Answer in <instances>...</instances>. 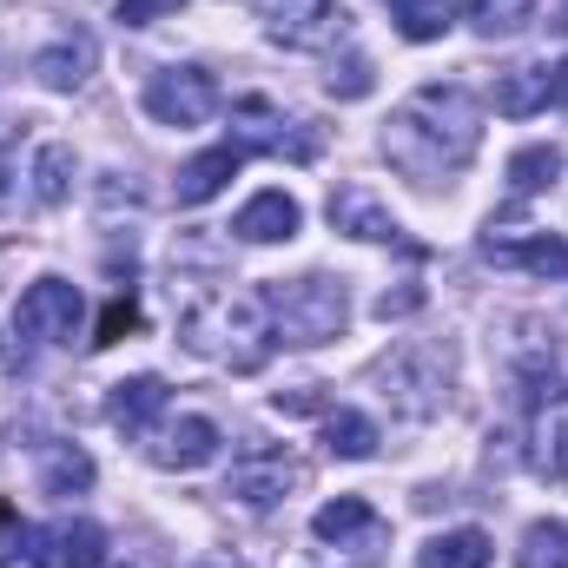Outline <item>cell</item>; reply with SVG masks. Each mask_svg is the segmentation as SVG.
Segmentation results:
<instances>
[{"label": "cell", "mask_w": 568, "mask_h": 568, "mask_svg": "<svg viewBox=\"0 0 568 568\" xmlns=\"http://www.w3.org/2000/svg\"><path fill=\"white\" fill-rule=\"evenodd\" d=\"M331 225L351 232V239H371V245H397V239H404V225L390 219V205H384L371 185H344V192H331Z\"/></svg>", "instance_id": "9"}, {"label": "cell", "mask_w": 568, "mask_h": 568, "mask_svg": "<svg viewBox=\"0 0 568 568\" xmlns=\"http://www.w3.org/2000/svg\"><path fill=\"white\" fill-rule=\"evenodd\" d=\"M265 311H272V344H291V351H311V344H331L344 337V284L311 272V278H284L265 284Z\"/></svg>", "instance_id": "3"}, {"label": "cell", "mask_w": 568, "mask_h": 568, "mask_svg": "<svg viewBox=\"0 0 568 568\" xmlns=\"http://www.w3.org/2000/svg\"><path fill=\"white\" fill-rule=\"evenodd\" d=\"M40 489L47 496H87L93 489V456L80 443H47L40 449Z\"/></svg>", "instance_id": "16"}, {"label": "cell", "mask_w": 568, "mask_h": 568, "mask_svg": "<svg viewBox=\"0 0 568 568\" xmlns=\"http://www.w3.org/2000/svg\"><path fill=\"white\" fill-rule=\"evenodd\" d=\"M179 7H185V0H120L113 20H120V27H152L159 13H179Z\"/></svg>", "instance_id": "31"}, {"label": "cell", "mask_w": 568, "mask_h": 568, "mask_svg": "<svg viewBox=\"0 0 568 568\" xmlns=\"http://www.w3.org/2000/svg\"><path fill=\"white\" fill-rule=\"evenodd\" d=\"M417 304H424V291H417V284H410V291H384V297H377V317L390 324V317H410Z\"/></svg>", "instance_id": "32"}, {"label": "cell", "mask_w": 568, "mask_h": 568, "mask_svg": "<svg viewBox=\"0 0 568 568\" xmlns=\"http://www.w3.org/2000/svg\"><path fill=\"white\" fill-rule=\"evenodd\" d=\"M489 562H496V542L483 529H449V536L424 542V568H489Z\"/></svg>", "instance_id": "21"}, {"label": "cell", "mask_w": 568, "mask_h": 568, "mask_svg": "<svg viewBox=\"0 0 568 568\" xmlns=\"http://www.w3.org/2000/svg\"><path fill=\"white\" fill-rule=\"evenodd\" d=\"M516 568H568V523H529Z\"/></svg>", "instance_id": "28"}, {"label": "cell", "mask_w": 568, "mask_h": 568, "mask_svg": "<svg viewBox=\"0 0 568 568\" xmlns=\"http://www.w3.org/2000/svg\"><path fill=\"white\" fill-rule=\"evenodd\" d=\"M562 179V152L556 145H523L516 159H509V192L516 199H536V192H549Z\"/></svg>", "instance_id": "25"}, {"label": "cell", "mask_w": 568, "mask_h": 568, "mask_svg": "<svg viewBox=\"0 0 568 568\" xmlns=\"http://www.w3.org/2000/svg\"><path fill=\"white\" fill-rule=\"evenodd\" d=\"M297 225H304V212H297V199L291 192H252L245 205H239V219H232V232L245 239V245H278V239H297Z\"/></svg>", "instance_id": "11"}, {"label": "cell", "mask_w": 568, "mask_h": 568, "mask_svg": "<svg viewBox=\"0 0 568 568\" xmlns=\"http://www.w3.org/2000/svg\"><path fill=\"white\" fill-rule=\"evenodd\" d=\"M179 344H185L192 357H212V364H239V371H252V364L272 351V311H265V291H245V284L199 291V297L179 311Z\"/></svg>", "instance_id": "2"}, {"label": "cell", "mask_w": 568, "mask_h": 568, "mask_svg": "<svg viewBox=\"0 0 568 568\" xmlns=\"http://www.w3.org/2000/svg\"><path fill=\"white\" fill-rule=\"evenodd\" d=\"M304 483V463L291 449H272V443H252L232 456V476H225V496H239L245 509H272L291 489Z\"/></svg>", "instance_id": "7"}, {"label": "cell", "mask_w": 568, "mask_h": 568, "mask_svg": "<svg viewBox=\"0 0 568 568\" xmlns=\"http://www.w3.org/2000/svg\"><path fill=\"white\" fill-rule=\"evenodd\" d=\"M529 469L536 476H568V404H549L536 410V443H529Z\"/></svg>", "instance_id": "19"}, {"label": "cell", "mask_w": 568, "mask_h": 568, "mask_svg": "<svg viewBox=\"0 0 568 568\" xmlns=\"http://www.w3.org/2000/svg\"><path fill=\"white\" fill-rule=\"evenodd\" d=\"M47 549H53V568H106V529L73 516V523L47 529Z\"/></svg>", "instance_id": "17"}, {"label": "cell", "mask_w": 568, "mask_h": 568, "mask_svg": "<svg viewBox=\"0 0 568 568\" xmlns=\"http://www.w3.org/2000/svg\"><path fill=\"white\" fill-rule=\"evenodd\" d=\"M483 140V106L463 93V87H424L404 113H390L384 126V152L397 172L410 179H443V172H463L469 152Z\"/></svg>", "instance_id": "1"}, {"label": "cell", "mask_w": 568, "mask_h": 568, "mask_svg": "<svg viewBox=\"0 0 568 568\" xmlns=\"http://www.w3.org/2000/svg\"><path fill=\"white\" fill-rule=\"evenodd\" d=\"M87 317V297L73 291L67 278H33L13 304V331L20 337H40V344H67Z\"/></svg>", "instance_id": "8"}, {"label": "cell", "mask_w": 568, "mask_h": 568, "mask_svg": "<svg viewBox=\"0 0 568 568\" xmlns=\"http://www.w3.org/2000/svg\"><path fill=\"white\" fill-rule=\"evenodd\" d=\"M165 377H126V384H113V397H106V424L120 429V436H152V424L165 417Z\"/></svg>", "instance_id": "13"}, {"label": "cell", "mask_w": 568, "mask_h": 568, "mask_svg": "<svg viewBox=\"0 0 568 568\" xmlns=\"http://www.w3.org/2000/svg\"><path fill=\"white\" fill-rule=\"evenodd\" d=\"M0 351H7V344H0Z\"/></svg>", "instance_id": "34"}, {"label": "cell", "mask_w": 568, "mask_h": 568, "mask_svg": "<svg viewBox=\"0 0 568 568\" xmlns=\"http://www.w3.org/2000/svg\"><path fill=\"white\" fill-rule=\"evenodd\" d=\"M324 449L344 456V463H364V456H377V424L364 410H331L324 417Z\"/></svg>", "instance_id": "24"}, {"label": "cell", "mask_w": 568, "mask_h": 568, "mask_svg": "<svg viewBox=\"0 0 568 568\" xmlns=\"http://www.w3.org/2000/svg\"><path fill=\"white\" fill-rule=\"evenodd\" d=\"M133 324H140V304H133V297H113V304H106V317H100V337H93V344H120Z\"/></svg>", "instance_id": "30"}, {"label": "cell", "mask_w": 568, "mask_h": 568, "mask_svg": "<svg viewBox=\"0 0 568 568\" xmlns=\"http://www.w3.org/2000/svg\"><path fill=\"white\" fill-rule=\"evenodd\" d=\"M0 568H53L47 556V529H33L27 516H13L0 503Z\"/></svg>", "instance_id": "22"}, {"label": "cell", "mask_w": 568, "mask_h": 568, "mask_svg": "<svg viewBox=\"0 0 568 568\" xmlns=\"http://www.w3.org/2000/svg\"><path fill=\"white\" fill-rule=\"evenodd\" d=\"M549 106H568V60L549 67Z\"/></svg>", "instance_id": "33"}, {"label": "cell", "mask_w": 568, "mask_h": 568, "mask_svg": "<svg viewBox=\"0 0 568 568\" xmlns=\"http://www.w3.org/2000/svg\"><path fill=\"white\" fill-rule=\"evenodd\" d=\"M324 87H331L337 100H364V93L377 87V73H371V60H364V53H351L344 67L331 60V73H324Z\"/></svg>", "instance_id": "29"}, {"label": "cell", "mask_w": 568, "mask_h": 568, "mask_svg": "<svg viewBox=\"0 0 568 568\" xmlns=\"http://www.w3.org/2000/svg\"><path fill=\"white\" fill-rule=\"evenodd\" d=\"M311 536L317 542H337V549H377L384 542V516L364 503V496H337L311 516Z\"/></svg>", "instance_id": "10"}, {"label": "cell", "mask_w": 568, "mask_h": 568, "mask_svg": "<svg viewBox=\"0 0 568 568\" xmlns=\"http://www.w3.org/2000/svg\"><path fill=\"white\" fill-rule=\"evenodd\" d=\"M258 7H265V33L291 53H331L337 40H351L344 0H258Z\"/></svg>", "instance_id": "5"}, {"label": "cell", "mask_w": 568, "mask_h": 568, "mask_svg": "<svg viewBox=\"0 0 568 568\" xmlns=\"http://www.w3.org/2000/svg\"><path fill=\"white\" fill-rule=\"evenodd\" d=\"M212 456H219V424L212 417H179V424L159 429V443H152L159 469H205Z\"/></svg>", "instance_id": "15"}, {"label": "cell", "mask_w": 568, "mask_h": 568, "mask_svg": "<svg viewBox=\"0 0 568 568\" xmlns=\"http://www.w3.org/2000/svg\"><path fill=\"white\" fill-rule=\"evenodd\" d=\"M73 192V145H40V159H33V199L40 205H60Z\"/></svg>", "instance_id": "27"}, {"label": "cell", "mask_w": 568, "mask_h": 568, "mask_svg": "<svg viewBox=\"0 0 568 568\" xmlns=\"http://www.w3.org/2000/svg\"><path fill=\"white\" fill-rule=\"evenodd\" d=\"M463 20H469L483 40H496V33H523V27L536 20V0H463Z\"/></svg>", "instance_id": "26"}, {"label": "cell", "mask_w": 568, "mask_h": 568, "mask_svg": "<svg viewBox=\"0 0 568 568\" xmlns=\"http://www.w3.org/2000/svg\"><path fill=\"white\" fill-rule=\"evenodd\" d=\"M404 40H443L456 27V0H384Z\"/></svg>", "instance_id": "23"}, {"label": "cell", "mask_w": 568, "mask_h": 568, "mask_svg": "<svg viewBox=\"0 0 568 568\" xmlns=\"http://www.w3.org/2000/svg\"><path fill=\"white\" fill-rule=\"evenodd\" d=\"M87 67H93V40H87V33H73V40H53V47L33 60L40 87H53V93H73V87L87 80Z\"/></svg>", "instance_id": "18"}, {"label": "cell", "mask_w": 568, "mask_h": 568, "mask_svg": "<svg viewBox=\"0 0 568 568\" xmlns=\"http://www.w3.org/2000/svg\"><path fill=\"white\" fill-rule=\"evenodd\" d=\"M489 265H516L536 278H568V239L562 232H536V239H483Z\"/></svg>", "instance_id": "14"}, {"label": "cell", "mask_w": 568, "mask_h": 568, "mask_svg": "<svg viewBox=\"0 0 568 568\" xmlns=\"http://www.w3.org/2000/svg\"><path fill=\"white\" fill-rule=\"evenodd\" d=\"M145 113L159 126H205L219 113V80L205 67H165L145 80Z\"/></svg>", "instance_id": "6"}, {"label": "cell", "mask_w": 568, "mask_h": 568, "mask_svg": "<svg viewBox=\"0 0 568 568\" xmlns=\"http://www.w3.org/2000/svg\"><path fill=\"white\" fill-rule=\"evenodd\" d=\"M239 165H245V145L239 140H225V145H212V152H199V159H185L179 179H172L179 205H205V199H219V192L239 179Z\"/></svg>", "instance_id": "12"}, {"label": "cell", "mask_w": 568, "mask_h": 568, "mask_svg": "<svg viewBox=\"0 0 568 568\" xmlns=\"http://www.w3.org/2000/svg\"><path fill=\"white\" fill-rule=\"evenodd\" d=\"M377 384H384V397H390L404 417H436L443 397H449V351L410 344V351H397V357L377 364Z\"/></svg>", "instance_id": "4"}, {"label": "cell", "mask_w": 568, "mask_h": 568, "mask_svg": "<svg viewBox=\"0 0 568 568\" xmlns=\"http://www.w3.org/2000/svg\"><path fill=\"white\" fill-rule=\"evenodd\" d=\"M542 106H549V67H509V73L496 80V113L529 120V113H542Z\"/></svg>", "instance_id": "20"}]
</instances>
